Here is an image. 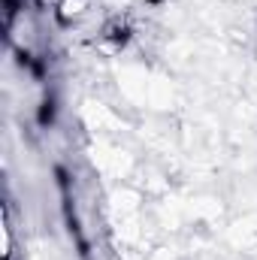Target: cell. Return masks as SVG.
Wrapping results in <instances>:
<instances>
[{"label": "cell", "mask_w": 257, "mask_h": 260, "mask_svg": "<svg viewBox=\"0 0 257 260\" xmlns=\"http://www.w3.org/2000/svg\"><path fill=\"white\" fill-rule=\"evenodd\" d=\"M21 9H24V0H3V18H6V27L18 18Z\"/></svg>", "instance_id": "3957f363"}, {"label": "cell", "mask_w": 257, "mask_h": 260, "mask_svg": "<svg viewBox=\"0 0 257 260\" xmlns=\"http://www.w3.org/2000/svg\"><path fill=\"white\" fill-rule=\"evenodd\" d=\"M103 40H106L112 49H127L130 40H133V27H130L127 21H121V18H112V21H106V27H103Z\"/></svg>", "instance_id": "6da1fadb"}, {"label": "cell", "mask_w": 257, "mask_h": 260, "mask_svg": "<svg viewBox=\"0 0 257 260\" xmlns=\"http://www.w3.org/2000/svg\"><path fill=\"white\" fill-rule=\"evenodd\" d=\"M27 73H30L37 82H43V79H46V58H34L30 67H27Z\"/></svg>", "instance_id": "277c9868"}, {"label": "cell", "mask_w": 257, "mask_h": 260, "mask_svg": "<svg viewBox=\"0 0 257 260\" xmlns=\"http://www.w3.org/2000/svg\"><path fill=\"white\" fill-rule=\"evenodd\" d=\"M55 121H58V97L46 94L40 100V106H37V127L49 130V127H55Z\"/></svg>", "instance_id": "7a4b0ae2"}, {"label": "cell", "mask_w": 257, "mask_h": 260, "mask_svg": "<svg viewBox=\"0 0 257 260\" xmlns=\"http://www.w3.org/2000/svg\"><path fill=\"white\" fill-rule=\"evenodd\" d=\"M55 176H58L61 188H67V185H70V179H67V170H64V167H55Z\"/></svg>", "instance_id": "5b68a950"}]
</instances>
